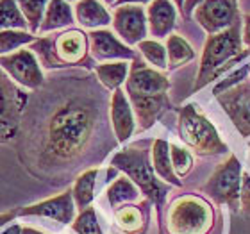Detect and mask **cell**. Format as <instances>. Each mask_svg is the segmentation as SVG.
Returning <instances> with one entry per match:
<instances>
[{
  "instance_id": "484cf974",
  "label": "cell",
  "mask_w": 250,
  "mask_h": 234,
  "mask_svg": "<svg viewBox=\"0 0 250 234\" xmlns=\"http://www.w3.org/2000/svg\"><path fill=\"white\" fill-rule=\"evenodd\" d=\"M9 29L29 31V23L25 16L21 15L16 0H0V31H9Z\"/></svg>"
},
{
  "instance_id": "cb8c5ba5",
  "label": "cell",
  "mask_w": 250,
  "mask_h": 234,
  "mask_svg": "<svg viewBox=\"0 0 250 234\" xmlns=\"http://www.w3.org/2000/svg\"><path fill=\"white\" fill-rule=\"evenodd\" d=\"M105 195H107L111 208L118 209L122 206H125V204H132L134 200H138V197H140V188L136 186L127 175H120L116 177L115 182H111Z\"/></svg>"
},
{
  "instance_id": "9a60e30c",
  "label": "cell",
  "mask_w": 250,
  "mask_h": 234,
  "mask_svg": "<svg viewBox=\"0 0 250 234\" xmlns=\"http://www.w3.org/2000/svg\"><path fill=\"white\" fill-rule=\"evenodd\" d=\"M75 202H73L72 188L59 193L58 197L47 198L42 202H36L32 206L21 208L18 211V216H43V218L56 220L59 224L68 225L75 220Z\"/></svg>"
},
{
  "instance_id": "44dd1931",
  "label": "cell",
  "mask_w": 250,
  "mask_h": 234,
  "mask_svg": "<svg viewBox=\"0 0 250 234\" xmlns=\"http://www.w3.org/2000/svg\"><path fill=\"white\" fill-rule=\"evenodd\" d=\"M129 68L130 64L127 61L100 63L93 66V73L107 91H115V89L122 88V84H125L127 75H129Z\"/></svg>"
},
{
  "instance_id": "60d3db41",
  "label": "cell",
  "mask_w": 250,
  "mask_h": 234,
  "mask_svg": "<svg viewBox=\"0 0 250 234\" xmlns=\"http://www.w3.org/2000/svg\"><path fill=\"white\" fill-rule=\"evenodd\" d=\"M102 4H105V5H115V2L116 0H100Z\"/></svg>"
},
{
  "instance_id": "603a6c76",
  "label": "cell",
  "mask_w": 250,
  "mask_h": 234,
  "mask_svg": "<svg viewBox=\"0 0 250 234\" xmlns=\"http://www.w3.org/2000/svg\"><path fill=\"white\" fill-rule=\"evenodd\" d=\"M99 167L97 168H89L86 172H83L81 175H77L75 182H73L72 188V195H73V202H75V208L79 211L89 208L91 202L95 198V184H97V177H99Z\"/></svg>"
},
{
  "instance_id": "d4e9b609",
  "label": "cell",
  "mask_w": 250,
  "mask_h": 234,
  "mask_svg": "<svg viewBox=\"0 0 250 234\" xmlns=\"http://www.w3.org/2000/svg\"><path fill=\"white\" fill-rule=\"evenodd\" d=\"M168 58V70H177L195 59V50L181 34H170L165 43Z\"/></svg>"
},
{
  "instance_id": "f1b7e54d",
  "label": "cell",
  "mask_w": 250,
  "mask_h": 234,
  "mask_svg": "<svg viewBox=\"0 0 250 234\" xmlns=\"http://www.w3.org/2000/svg\"><path fill=\"white\" fill-rule=\"evenodd\" d=\"M48 2L50 0H16V4L20 7L21 15L25 16L27 23H29V31L32 34H38V31H40Z\"/></svg>"
},
{
  "instance_id": "277c9868",
  "label": "cell",
  "mask_w": 250,
  "mask_h": 234,
  "mask_svg": "<svg viewBox=\"0 0 250 234\" xmlns=\"http://www.w3.org/2000/svg\"><path fill=\"white\" fill-rule=\"evenodd\" d=\"M243 42H241V21L232 25L227 31L216 32L208 36L204 43L202 58H200V66H198L197 81L193 86V93L202 89L206 84L213 83L214 79L224 75L227 70L234 66L236 63L243 61L250 56V50H243Z\"/></svg>"
},
{
  "instance_id": "f35d334b",
  "label": "cell",
  "mask_w": 250,
  "mask_h": 234,
  "mask_svg": "<svg viewBox=\"0 0 250 234\" xmlns=\"http://www.w3.org/2000/svg\"><path fill=\"white\" fill-rule=\"evenodd\" d=\"M20 234H45V233L34 229V227H27V225H21V233Z\"/></svg>"
},
{
  "instance_id": "30bf717a",
  "label": "cell",
  "mask_w": 250,
  "mask_h": 234,
  "mask_svg": "<svg viewBox=\"0 0 250 234\" xmlns=\"http://www.w3.org/2000/svg\"><path fill=\"white\" fill-rule=\"evenodd\" d=\"M0 68L13 83L27 91H36L45 83L43 68L31 48H20L13 54L0 56Z\"/></svg>"
},
{
  "instance_id": "b9f144b4",
  "label": "cell",
  "mask_w": 250,
  "mask_h": 234,
  "mask_svg": "<svg viewBox=\"0 0 250 234\" xmlns=\"http://www.w3.org/2000/svg\"><path fill=\"white\" fill-rule=\"evenodd\" d=\"M66 2H68V4H70V2H79V0H66Z\"/></svg>"
},
{
  "instance_id": "ba28073f",
  "label": "cell",
  "mask_w": 250,
  "mask_h": 234,
  "mask_svg": "<svg viewBox=\"0 0 250 234\" xmlns=\"http://www.w3.org/2000/svg\"><path fill=\"white\" fill-rule=\"evenodd\" d=\"M27 102V89L13 83L0 68V145L16 140Z\"/></svg>"
},
{
  "instance_id": "5b68a950",
  "label": "cell",
  "mask_w": 250,
  "mask_h": 234,
  "mask_svg": "<svg viewBox=\"0 0 250 234\" xmlns=\"http://www.w3.org/2000/svg\"><path fill=\"white\" fill-rule=\"evenodd\" d=\"M150 152L152 147L148 141L132 143V145L125 147L124 150L116 152L111 159V167L129 177L130 181L140 188V191L145 195L146 200H150L156 206L157 213L161 214L163 204L170 191V186L163 184V181L157 179L154 167H152Z\"/></svg>"
},
{
  "instance_id": "4fadbf2b",
  "label": "cell",
  "mask_w": 250,
  "mask_h": 234,
  "mask_svg": "<svg viewBox=\"0 0 250 234\" xmlns=\"http://www.w3.org/2000/svg\"><path fill=\"white\" fill-rule=\"evenodd\" d=\"M218 104L227 113L232 125L243 138L250 136V83L236 84L232 88L225 89L224 93L216 95Z\"/></svg>"
},
{
  "instance_id": "74e56055",
  "label": "cell",
  "mask_w": 250,
  "mask_h": 234,
  "mask_svg": "<svg viewBox=\"0 0 250 234\" xmlns=\"http://www.w3.org/2000/svg\"><path fill=\"white\" fill-rule=\"evenodd\" d=\"M20 233H21V225L20 224L7 225L4 231H0V234H20Z\"/></svg>"
},
{
  "instance_id": "5bb4252c",
  "label": "cell",
  "mask_w": 250,
  "mask_h": 234,
  "mask_svg": "<svg viewBox=\"0 0 250 234\" xmlns=\"http://www.w3.org/2000/svg\"><path fill=\"white\" fill-rule=\"evenodd\" d=\"M89 56L97 63H111V61H132L138 54L115 36V32L109 29H97L89 31Z\"/></svg>"
},
{
  "instance_id": "d6986e66",
  "label": "cell",
  "mask_w": 250,
  "mask_h": 234,
  "mask_svg": "<svg viewBox=\"0 0 250 234\" xmlns=\"http://www.w3.org/2000/svg\"><path fill=\"white\" fill-rule=\"evenodd\" d=\"M72 23H75V16H73V7L68 4L66 0H50L43 15L42 25L38 34H50L54 31H61L66 29Z\"/></svg>"
},
{
  "instance_id": "ac0fdd59",
  "label": "cell",
  "mask_w": 250,
  "mask_h": 234,
  "mask_svg": "<svg viewBox=\"0 0 250 234\" xmlns=\"http://www.w3.org/2000/svg\"><path fill=\"white\" fill-rule=\"evenodd\" d=\"M73 16H75V21L83 29H89V31L105 29L107 25H111V20H113L105 4H102L100 0H79V2H75Z\"/></svg>"
},
{
  "instance_id": "6da1fadb",
  "label": "cell",
  "mask_w": 250,
  "mask_h": 234,
  "mask_svg": "<svg viewBox=\"0 0 250 234\" xmlns=\"http://www.w3.org/2000/svg\"><path fill=\"white\" fill-rule=\"evenodd\" d=\"M111 97L88 68L56 70L29 93L16 136L21 167L38 181L62 184L97 168L116 147Z\"/></svg>"
},
{
  "instance_id": "4316f807",
  "label": "cell",
  "mask_w": 250,
  "mask_h": 234,
  "mask_svg": "<svg viewBox=\"0 0 250 234\" xmlns=\"http://www.w3.org/2000/svg\"><path fill=\"white\" fill-rule=\"evenodd\" d=\"M34 40L36 34H32L31 31H18V29L0 31V56L16 52L25 45H31Z\"/></svg>"
},
{
  "instance_id": "2e32d148",
  "label": "cell",
  "mask_w": 250,
  "mask_h": 234,
  "mask_svg": "<svg viewBox=\"0 0 250 234\" xmlns=\"http://www.w3.org/2000/svg\"><path fill=\"white\" fill-rule=\"evenodd\" d=\"M109 120L111 127L115 132V138L118 143H125L136 130V116L132 111L127 95L122 88L115 89L111 93L109 102Z\"/></svg>"
},
{
  "instance_id": "8fae6325",
  "label": "cell",
  "mask_w": 250,
  "mask_h": 234,
  "mask_svg": "<svg viewBox=\"0 0 250 234\" xmlns=\"http://www.w3.org/2000/svg\"><path fill=\"white\" fill-rule=\"evenodd\" d=\"M193 18L209 36L241 21L238 0H204L195 7Z\"/></svg>"
},
{
  "instance_id": "836d02e7",
  "label": "cell",
  "mask_w": 250,
  "mask_h": 234,
  "mask_svg": "<svg viewBox=\"0 0 250 234\" xmlns=\"http://www.w3.org/2000/svg\"><path fill=\"white\" fill-rule=\"evenodd\" d=\"M241 42L250 50V15L243 16V21H241Z\"/></svg>"
},
{
  "instance_id": "7c38bea8",
  "label": "cell",
  "mask_w": 250,
  "mask_h": 234,
  "mask_svg": "<svg viewBox=\"0 0 250 234\" xmlns=\"http://www.w3.org/2000/svg\"><path fill=\"white\" fill-rule=\"evenodd\" d=\"M111 25L115 32L120 36L125 45H138L146 40L148 25H146V13L141 5H116L113 11Z\"/></svg>"
},
{
  "instance_id": "d590c367",
  "label": "cell",
  "mask_w": 250,
  "mask_h": 234,
  "mask_svg": "<svg viewBox=\"0 0 250 234\" xmlns=\"http://www.w3.org/2000/svg\"><path fill=\"white\" fill-rule=\"evenodd\" d=\"M16 216H18V211H7V213L0 214V229L7 227V225H9Z\"/></svg>"
},
{
  "instance_id": "7402d4cb",
  "label": "cell",
  "mask_w": 250,
  "mask_h": 234,
  "mask_svg": "<svg viewBox=\"0 0 250 234\" xmlns=\"http://www.w3.org/2000/svg\"><path fill=\"white\" fill-rule=\"evenodd\" d=\"M143 206L125 204L115 209V222L125 234H143L146 229V213Z\"/></svg>"
},
{
  "instance_id": "9c48e42d",
  "label": "cell",
  "mask_w": 250,
  "mask_h": 234,
  "mask_svg": "<svg viewBox=\"0 0 250 234\" xmlns=\"http://www.w3.org/2000/svg\"><path fill=\"white\" fill-rule=\"evenodd\" d=\"M241 163L240 159L230 154L222 165L214 168V172L202 186V191L213 202L227 204L229 208H240V191H241Z\"/></svg>"
},
{
  "instance_id": "3957f363",
  "label": "cell",
  "mask_w": 250,
  "mask_h": 234,
  "mask_svg": "<svg viewBox=\"0 0 250 234\" xmlns=\"http://www.w3.org/2000/svg\"><path fill=\"white\" fill-rule=\"evenodd\" d=\"M31 50L43 70H66V68H88L93 70V59L89 56L88 34L83 29H66L58 34L40 36L31 43Z\"/></svg>"
},
{
  "instance_id": "7bdbcfd3",
  "label": "cell",
  "mask_w": 250,
  "mask_h": 234,
  "mask_svg": "<svg viewBox=\"0 0 250 234\" xmlns=\"http://www.w3.org/2000/svg\"><path fill=\"white\" fill-rule=\"evenodd\" d=\"M249 75H250V72H249Z\"/></svg>"
},
{
  "instance_id": "83f0119b",
  "label": "cell",
  "mask_w": 250,
  "mask_h": 234,
  "mask_svg": "<svg viewBox=\"0 0 250 234\" xmlns=\"http://www.w3.org/2000/svg\"><path fill=\"white\" fill-rule=\"evenodd\" d=\"M140 50L141 58L145 59L152 68L156 70H167L168 68V58H167V48L163 43H159L157 40H143L141 43L136 45Z\"/></svg>"
},
{
  "instance_id": "f546056e",
  "label": "cell",
  "mask_w": 250,
  "mask_h": 234,
  "mask_svg": "<svg viewBox=\"0 0 250 234\" xmlns=\"http://www.w3.org/2000/svg\"><path fill=\"white\" fill-rule=\"evenodd\" d=\"M72 229L77 234H104L99 220H97V213H95V209L91 206L83 209L77 214V218L72 222Z\"/></svg>"
},
{
  "instance_id": "8992f818",
  "label": "cell",
  "mask_w": 250,
  "mask_h": 234,
  "mask_svg": "<svg viewBox=\"0 0 250 234\" xmlns=\"http://www.w3.org/2000/svg\"><path fill=\"white\" fill-rule=\"evenodd\" d=\"M179 136L197 156L209 157L227 152V145L209 118L197 104H186L179 109Z\"/></svg>"
},
{
  "instance_id": "ab89813d",
  "label": "cell",
  "mask_w": 250,
  "mask_h": 234,
  "mask_svg": "<svg viewBox=\"0 0 250 234\" xmlns=\"http://www.w3.org/2000/svg\"><path fill=\"white\" fill-rule=\"evenodd\" d=\"M173 4H175V7H177L181 13H183V5H184V0H172Z\"/></svg>"
},
{
  "instance_id": "8d00e7d4",
  "label": "cell",
  "mask_w": 250,
  "mask_h": 234,
  "mask_svg": "<svg viewBox=\"0 0 250 234\" xmlns=\"http://www.w3.org/2000/svg\"><path fill=\"white\" fill-rule=\"evenodd\" d=\"M152 0H116L115 5L113 7H116V5H145V4H150Z\"/></svg>"
},
{
  "instance_id": "7a4b0ae2",
  "label": "cell",
  "mask_w": 250,
  "mask_h": 234,
  "mask_svg": "<svg viewBox=\"0 0 250 234\" xmlns=\"http://www.w3.org/2000/svg\"><path fill=\"white\" fill-rule=\"evenodd\" d=\"M168 89L170 79L165 73L146 64L140 56L132 59L125 81V95L132 106L140 130L150 129L168 109H172Z\"/></svg>"
},
{
  "instance_id": "52a82bcc",
  "label": "cell",
  "mask_w": 250,
  "mask_h": 234,
  "mask_svg": "<svg viewBox=\"0 0 250 234\" xmlns=\"http://www.w3.org/2000/svg\"><path fill=\"white\" fill-rule=\"evenodd\" d=\"M213 208L198 195L175 198L167 214L168 234H208L213 227Z\"/></svg>"
},
{
  "instance_id": "4dcf8cb0",
  "label": "cell",
  "mask_w": 250,
  "mask_h": 234,
  "mask_svg": "<svg viewBox=\"0 0 250 234\" xmlns=\"http://www.w3.org/2000/svg\"><path fill=\"white\" fill-rule=\"evenodd\" d=\"M170 159H172L173 172L177 177H186L193 168V156L191 152L186 150L184 147H179L175 143L170 145Z\"/></svg>"
},
{
  "instance_id": "e575fe53",
  "label": "cell",
  "mask_w": 250,
  "mask_h": 234,
  "mask_svg": "<svg viewBox=\"0 0 250 234\" xmlns=\"http://www.w3.org/2000/svg\"><path fill=\"white\" fill-rule=\"evenodd\" d=\"M200 2H204V0H184V5H183V13L181 15L184 16V18H189V16L193 15V11H195V7H197Z\"/></svg>"
},
{
  "instance_id": "1f68e13d",
  "label": "cell",
  "mask_w": 250,
  "mask_h": 234,
  "mask_svg": "<svg viewBox=\"0 0 250 234\" xmlns=\"http://www.w3.org/2000/svg\"><path fill=\"white\" fill-rule=\"evenodd\" d=\"M249 72H250V64H243V66L238 68L236 72L229 73L227 77L222 79V81H220V83L214 86V89H213L214 97H216V95H220V93H224L225 89L232 88V86H236V84L243 83V81H245V77L249 75Z\"/></svg>"
},
{
  "instance_id": "d6a6232c",
  "label": "cell",
  "mask_w": 250,
  "mask_h": 234,
  "mask_svg": "<svg viewBox=\"0 0 250 234\" xmlns=\"http://www.w3.org/2000/svg\"><path fill=\"white\" fill-rule=\"evenodd\" d=\"M240 209L241 214L250 220V175H241V191H240Z\"/></svg>"
},
{
  "instance_id": "ffe728a7",
  "label": "cell",
  "mask_w": 250,
  "mask_h": 234,
  "mask_svg": "<svg viewBox=\"0 0 250 234\" xmlns=\"http://www.w3.org/2000/svg\"><path fill=\"white\" fill-rule=\"evenodd\" d=\"M152 167L157 177H161L163 181L170 182L173 186H181L183 182L179 181L172 167V159H170V143L167 140H157L152 141V152H150Z\"/></svg>"
},
{
  "instance_id": "e0dca14e",
  "label": "cell",
  "mask_w": 250,
  "mask_h": 234,
  "mask_svg": "<svg viewBox=\"0 0 250 234\" xmlns=\"http://www.w3.org/2000/svg\"><path fill=\"white\" fill-rule=\"evenodd\" d=\"M145 13L148 32L157 42L167 40L177 25V7L172 0H152Z\"/></svg>"
}]
</instances>
